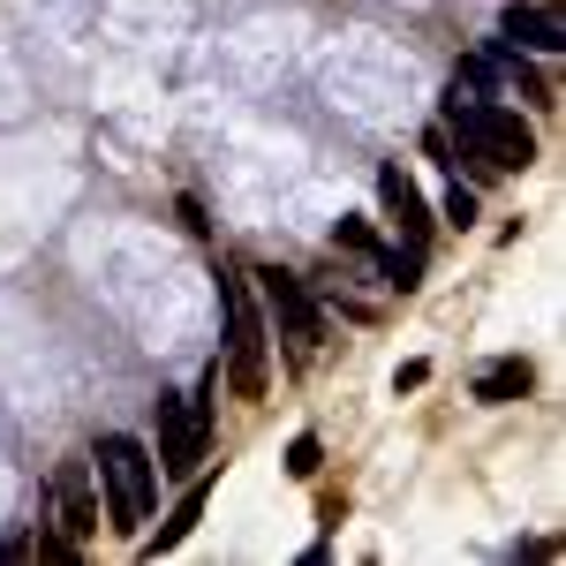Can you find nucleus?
Here are the masks:
<instances>
[{
  "mask_svg": "<svg viewBox=\"0 0 566 566\" xmlns=\"http://www.w3.org/2000/svg\"><path fill=\"white\" fill-rule=\"evenodd\" d=\"M446 129L461 136V159L476 167V175H522L528 159H536V136L514 106H499V98H483V91H461L446 98Z\"/></svg>",
  "mask_w": 566,
  "mask_h": 566,
  "instance_id": "obj_1",
  "label": "nucleus"
},
{
  "mask_svg": "<svg viewBox=\"0 0 566 566\" xmlns=\"http://www.w3.org/2000/svg\"><path fill=\"white\" fill-rule=\"evenodd\" d=\"M91 461H98V483H106V528L136 536V528L151 522V491H159V461H151V446L129 438V431H106Z\"/></svg>",
  "mask_w": 566,
  "mask_h": 566,
  "instance_id": "obj_2",
  "label": "nucleus"
},
{
  "mask_svg": "<svg viewBox=\"0 0 566 566\" xmlns=\"http://www.w3.org/2000/svg\"><path fill=\"white\" fill-rule=\"evenodd\" d=\"M212 392H219V370H205L197 392H159V476L189 483L212 453Z\"/></svg>",
  "mask_w": 566,
  "mask_h": 566,
  "instance_id": "obj_3",
  "label": "nucleus"
},
{
  "mask_svg": "<svg viewBox=\"0 0 566 566\" xmlns=\"http://www.w3.org/2000/svg\"><path fill=\"white\" fill-rule=\"evenodd\" d=\"M219 310H227V392L264 400V317L242 287V272H219Z\"/></svg>",
  "mask_w": 566,
  "mask_h": 566,
  "instance_id": "obj_4",
  "label": "nucleus"
},
{
  "mask_svg": "<svg viewBox=\"0 0 566 566\" xmlns=\"http://www.w3.org/2000/svg\"><path fill=\"white\" fill-rule=\"evenodd\" d=\"M258 280H264V303H272V317H280V333H287L295 348H317V340H325V310L310 303L303 280H295L287 264H264Z\"/></svg>",
  "mask_w": 566,
  "mask_h": 566,
  "instance_id": "obj_5",
  "label": "nucleus"
},
{
  "mask_svg": "<svg viewBox=\"0 0 566 566\" xmlns=\"http://www.w3.org/2000/svg\"><path fill=\"white\" fill-rule=\"evenodd\" d=\"M53 506H61V536H69V544H91V536H98V491H91L84 461H69V469L53 476Z\"/></svg>",
  "mask_w": 566,
  "mask_h": 566,
  "instance_id": "obj_6",
  "label": "nucleus"
},
{
  "mask_svg": "<svg viewBox=\"0 0 566 566\" xmlns=\"http://www.w3.org/2000/svg\"><path fill=\"white\" fill-rule=\"evenodd\" d=\"M378 205H386V219L400 227V242H408V250H431V212H423L416 181L400 175V167H378Z\"/></svg>",
  "mask_w": 566,
  "mask_h": 566,
  "instance_id": "obj_7",
  "label": "nucleus"
},
{
  "mask_svg": "<svg viewBox=\"0 0 566 566\" xmlns=\"http://www.w3.org/2000/svg\"><path fill=\"white\" fill-rule=\"evenodd\" d=\"M499 39L522 45V53H559L566 45V23L552 8H536V0H506V15H499Z\"/></svg>",
  "mask_w": 566,
  "mask_h": 566,
  "instance_id": "obj_8",
  "label": "nucleus"
},
{
  "mask_svg": "<svg viewBox=\"0 0 566 566\" xmlns=\"http://www.w3.org/2000/svg\"><path fill=\"white\" fill-rule=\"evenodd\" d=\"M528 386H536V363H528V355H499L476 378V400L483 408H506V400H528Z\"/></svg>",
  "mask_w": 566,
  "mask_h": 566,
  "instance_id": "obj_9",
  "label": "nucleus"
},
{
  "mask_svg": "<svg viewBox=\"0 0 566 566\" xmlns=\"http://www.w3.org/2000/svg\"><path fill=\"white\" fill-rule=\"evenodd\" d=\"M205 499H212V491H205V483L189 476V491H181V506H175V514H167V528H159V536L144 544V559H159V552H175L181 536H189V528L205 522Z\"/></svg>",
  "mask_w": 566,
  "mask_h": 566,
  "instance_id": "obj_10",
  "label": "nucleus"
},
{
  "mask_svg": "<svg viewBox=\"0 0 566 566\" xmlns=\"http://www.w3.org/2000/svg\"><path fill=\"white\" fill-rule=\"evenodd\" d=\"M317 469H325V446H317V431H303L295 438V446H287V476H317Z\"/></svg>",
  "mask_w": 566,
  "mask_h": 566,
  "instance_id": "obj_11",
  "label": "nucleus"
},
{
  "mask_svg": "<svg viewBox=\"0 0 566 566\" xmlns=\"http://www.w3.org/2000/svg\"><path fill=\"white\" fill-rule=\"evenodd\" d=\"M333 242H340V250H355V258H386V250H378V234H370V227H363V219H340V227H333Z\"/></svg>",
  "mask_w": 566,
  "mask_h": 566,
  "instance_id": "obj_12",
  "label": "nucleus"
},
{
  "mask_svg": "<svg viewBox=\"0 0 566 566\" xmlns=\"http://www.w3.org/2000/svg\"><path fill=\"white\" fill-rule=\"evenodd\" d=\"M446 219H453V227H476V189H469V181L446 189Z\"/></svg>",
  "mask_w": 566,
  "mask_h": 566,
  "instance_id": "obj_13",
  "label": "nucleus"
},
{
  "mask_svg": "<svg viewBox=\"0 0 566 566\" xmlns=\"http://www.w3.org/2000/svg\"><path fill=\"white\" fill-rule=\"evenodd\" d=\"M423 378H431V363H400V378H392V392H416Z\"/></svg>",
  "mask_w": 566,
  "mask_h": 566,
  "instance_id": "obj_14",
  "label": "nucleus"
}]
</instances>
